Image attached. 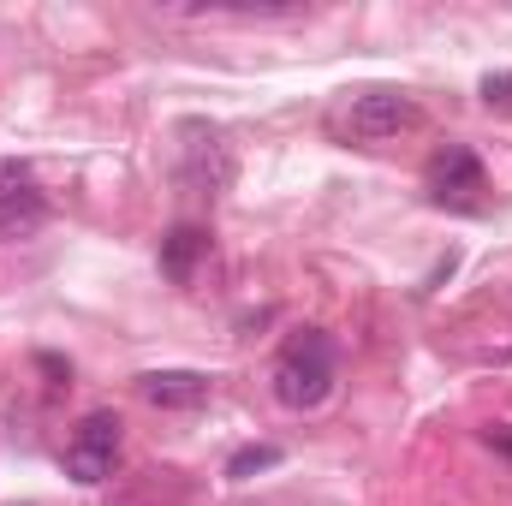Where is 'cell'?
I'll list each match as a JSON object with an SVG mask.
<instances>
[{
    "instance_id": "cell-1",
    "label": "cell",
    "mask_w": 512,
    "mask_h": 506,
    "mask_svg": "<svg viewBox=\"0 0 512 506\" xmlns=\"http://www.w3.org/2000/svg\"><path fill=\"white\" fill-rule=\"evenodd\" d=\"M334 393V340L322 328H304L274 358V399L286 411H316Z\"/></svg>"
},
{
    "instance_id": "cell-2",
    "label": "cell",
    "mask_w": 512,
    "mask_h": 506,
    "mask_svg": "<svg viewBox=\"0 0 512 506\" xmlns=\"http://www.w3.org/2000/svg\"><path fill=\"white\" fill-rule=\"evenodd\" d=\"M120 417L114 411H90L84 423H78V435H72V447H66V477L72 483H108L114 477V459H120Z\"/></svg>"
},
{
    "instance_id": "cell-3",
    "label": "cell",
    "mask_w": 512,
    "mask_h": 506,
    "mask_svg": "<svg viewBox=\"0 0 512 506\" xmlns=\"http://www.w3.org/2000/svg\"><path fill=\"white\" fill-rule=\"evenodd\" d=\"M179 179L191 185V191H203V197H215V191H227L233 185V149H227V137L215 126H203V120H185L179 126Z\"/></svg>"
},
{
    "instance_id": "cell-4",
    "label": "cell",
    "mask_w": 512,
    "mask_h": 506,
    "mask_svg": "<svg viewBox=\"0 0 512 506\" xmlns=\"http://www.w3.org/2000/svg\"><path fill=\"white\" fill-rule=\"evenodd\" d=\"M48 221V197L24 161H0V245L30 239Z\"/></svg>"
},
{
    "instance_id": "cell-5",
    "label": "cell",
    "mask_w": 512,
    "mask_h": 506,
    "mask_svg": "<svg viewBox=\"0 0 512 506\" xmlns=\"http://www.w3.org/2000/svg\"><path fill=\"white\" fill-rule=\"evenodd\" d=\"M417 126V102L405 90H364L352 102V137L376 143V137H399V131Z\"/></svg>"
},
{
    "instance_id": "cell-6",
    "label": "cell",
    "mask_w": 512,
    "mask_h": 506,
    "mask_svg": "<svg viewBox=\"0 0 512 506\" xmlns=\"http://www.w3.org/2000/svg\"><path fill=\"white\" fill-rule=\"evenodd\" d=\"M429 191H435L441 203H477V191H483V161H477L465 143L435 149V161H429Z\"/></svg>"
},
{
    "instance_id": "cell-7",
    "label": "cell",
    "mask_w": 512,
    "mask_h": 506,
    "mask_svg": "<svg viewBox=\"0 0 512 506\" xmlns=\"http://www.w3.org/2000/svg\"><path fill=\"white\" fill-rule=\"evenodd\" d=\"M137 393L155 411H197L209 399V376L203 370H149V376L137 381Z\"/></svg>"
},
{
    "instance_id": "cell-8",
    "label": "cell",
    "mask_w": 512,
    "mask_h": 506,
    "mask_svg": "<svg viewBox=\"0 0 512 506\" xmlns=\"http://www.w3.org/2000/svg\"><path fill=\"white\" fill-rule=\"evenodd\" d=\"M203 251H209V233H203V227H173V233L161 239V274L185 286V280L197 274Z\"/></svg>"
},
{
    "instance_id": "cell-9",
    "label": "cell",
    "mask_w": 512,
    "mask_h": 506,
    "mask_svg": "<svg viewBox=\"0 0 512 506\" xmlns=\"http://www.w3.org/2000/svg\"><path fill=\"white\" fill-rule=\"evenodd\" d=\"M268 465H280V447H245V453H233V459H227V477H233V483H245V477L268 471Z\"/></svg>"
},
{
    "instance_id": "cell-10",
    "label": "cell",
    "mask_w": 512,
    "mask_h": 506,
    "mask_svg": "<svg viewBox=\"0 0 512 506\" xmlns=\"http://www.w3.org/2000/svg\"><path fill=\"white\" fill-rule=\"evenodd\" d=\"M483 102H489L495 114H512V72H489V78H483Z\"/></svg>"
},
{
    "instance_id": "cell-11",
    "label": "cell",
    "mask_w": 512,
    "mask_h": 506,
    "mask_svg": "<svg viewBox=\"0 0 512 506\" xmlns=\"http://www.w3.org/2000/svg\"><path fill=\"white\" fill-rule=\"evenodd\" d=\"M489 447H501V453H512V423H495V429H489Z\"/></svg>"
}]
</instances>
